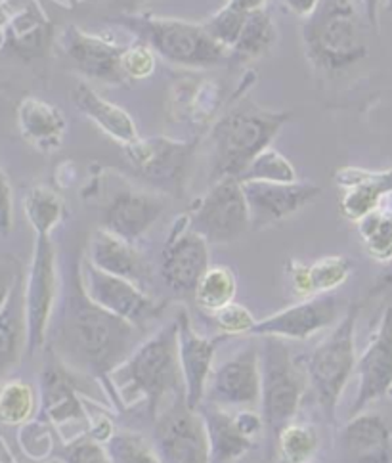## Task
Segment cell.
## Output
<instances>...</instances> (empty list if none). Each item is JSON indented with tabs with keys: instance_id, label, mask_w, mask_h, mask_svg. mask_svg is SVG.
<instances>
[{
	"instance_id": "1",
	"label": "cell",
	"mask_w": 392,
	"mask_h": 463,
	"mask_svg": "<svg viewBox=\"0 0 392 463\" xmlns=\"http://www.w3.org/2000/svg\"><path fill=\"white\" fill-rule=\"evenodd\" d=\"M142 343V327L96 305L83 284V269L71 264L65 276L60 318L52 349L70 368L87 373L104 387L111 404H117L111 373Z\"/></svg>"
},
{
	"instance_id": "2",
	"label": "cell",
	"mask_w": 392,
	"mask_h": 463,
	"mask_svg": "<svg viewBox=\"0 0 392 463\" xmlns=\"http://www.w3.org/2000/svg\"><path fill=\"white\" fill-rule=\"evenodd\" d=\"M111 387L117 404L135 406L140 401L148 402L152 420L159 418L161 404L169 394H184L176 318L150 339L142 341L130 356L113 370Z\"/></svg>"
},
{
	"instance_id": "3",
	"label": "cell",
	"mask_w": 392,
	"mask_h": 463,
	"mask_svg": "<svg viewBox=\"0 0 392 463\" xmlns=\"http://www.w3.org/2000/svg\"><path fill=\"white\" fill-rule=\"evenodd\" d=\"M289 113L241 104L228 111L210 132V178H241L249 165L268 150Z\"/></svg>"
},
{
	"instance_id": "4",
	"label": "cell",
	"mask_w": 392,
	"mask_h": 463,
	"mask_svg": "<svg viewBox=\"0 0 392 463\" xmlns=\"http://www.w3.org/2000/svg\"><path fill=\"white\" fill-rule=\"evenodd\" d=\"M364 27L350 0H320L304 27L308 58L325 73L342 71L368 52Z\"/></svg>"
},
{
	"instance_id": "5",
	"label": "cell",
	"mask_w": 392,
	"mask_h": 463,
	"mask_svg": "<svg viewBox=\"0 0 392 463\" xmlns=\"http://www.w3.org/2000/svg\"><path fill=\"white\" fill-rule=\"evenodd\" d=\"M123 24L136 31L161 58L184 68H215L228 60V51L212 39L203 25L176 18L130 15Z\"/></svg>"
},
{
	"instance_id": "6",
	"label": "cell",
	"mask_w": 392,
	"mask_h": 463,
	"mask_svg": "<svg viewBox=\"0 0 392 463\" xmlns=\"http://www.w3.org/2000/svg\"><path fill=\"white\" fill-rule=\"evenodd\" d=\"M360 307L352 305L333 332L325 337L308 360V379L325 420L333 423L335 410L352 372L356 370V324Z\"/></svg>"
},
{
	"instance_id": "7",
	"label": "cell",
	"mask_w": 392,
	"mask_h": 463,
	"mask_svg": "<svg viewBox=\"0 0 392 463\" xmlns=\"http://www.w3.org/2000/svg\"><path fill=\"white\" fill-rule=\"evenodd\" d=\"M303 399V382L280 337H263L260 346V406L274 444L277 433L295 420Z\"/></svg>"
},
{
	"instance_id": "8",
	"label": "cell",
	"mask_w": 392,
	"mask_h": 463,
	"mask_svg": "<svg viewBox=\"0 0 392 463\" xmlns=\"http://www.w3.org/2000/svg\"><path fill=\"white\" fill-rule=\"evenodd\" d=\"M190 226L207 243H232L251 230V213L238 178H220L190 214Z\"/></svg>"
},
{
	"instance_id": "9",
	"label": "cell",
	"mask_w": 392,
	"mask_h": 463,
	"mask_svg": "<svg viewBox=\"0 0 392 463\" xmlns=\"http://www.w3.org/2000/svg\"><path fill=\"white\" fill-rule=\"evenodd\" d=\"M58 303V264L51 236H37L33 250L27 282L23 286V305L27 322V353L41 351Z\"/></svg>"
},
{
	"instance_id": "10",
	"label": "cell",
	"mask_w": 392,
	"mask_h": 463,
	"mask_svg": "<svg viewBox=\"0 0 392 463\" xmlns=\"http://www.w3.org/2000/svg\"><path fill=\"white\" fill-rule=\"evenodd\" d=\"M154 446L163 463H212L203 418L184 396L155 420Z\"/></svg>"
},
{
	"instance_id": "11",
	"label": "cell",
	"mask_w": 392,
	"mask_h": 463,
	"mask_svg": "<svg viewBox=\"0 0 392 463\" xmlns=\"http://www.w3.org/2000/svg\"><path fill=\"white\" fill-rule=\"evenodd\" d=\"M83 284L96 305L138 327L159 318L165 310V305L157 303L140 286L96 269L90 262L83 269Z\"/></svg>"
},
{
	"instance_id": "12",
	"label": "cell",
	"mask_w": 392,
	"mask_h": 463,
	"mask_svg": "<svg viewBox=\"0 0 392 463\" xmlns=\"http://www.w3.org/2000/svg\"><path fill=\"white\" fill-rule=\"evenodd\" d=\"M209 270V243L190 226V214L178 217L161 259V278L174 295H193Z\"/></svg>"
},
{
	"instance_id": "13",
	"label": "cell",
	"mask_w": 392,
	"mask_h": 463,
	"mask_svg": "<svg viewBox=\"0 0 392 463\" xmlns=\"http://www.w3.org/2000/svg\"><path fill=\"white\" fill-rule=\"evenodd\" d=\"M220 408H255L260 404V349L249 345L212 370L205 401Z\"/></svg>"
},
{
	"instance_id": "14",
	"label": "cell",
	"mask_w": 392,
	"mask_h": 463,
	"mask_svg": "<svg viewBox=\"0 0 392 463\" xmlns=\"http://www.w3.org/2000/svg\"><path fill=\"white\" fill-rule=\"evenodd\" d=\"M191 154V142H174L169 138L136 140L125 146L130 167L165 192H181Z\"/></svg>"
},
{
	"instance_id": "15",
	"label": "cell",
	"mask_w": 392,
	"mask_h": 463,
	"mask_svg": "<svg viewBox=\"0 0 392 463\" xmlns=\"http://www.w3.org/2000/svg\"><path fill=\"white\" fill-rule=\"evenodd\" d=\"M251 213V230H265L295 214L322 194L310 182H241Z\"/></svg>"
},
{
	"instance_id": "16",
	"label": "cell",
	"mask_w": 392,
	"mask_h": 463,
	"mask_svg": "<svg viewBox=\"0 0 392 463\" xmlns=\"http://www.w3.org/2000/svg\"><path fill=\"white\" fill-rule=\"evenodd\" d=\"M79 372L70 368L52 349L41 373V413L51 425L83 423L90 427L87 408L80 401Z\"/></svg>"
},
{
	"instance_id": "17",
	"label": "cell",
	"mask_w": 392,
	"mask_h": 463,
	"mask_svg": "<svg viewBox=\"0 0 392 463\" xmlns=\"http://www.w3.org/2000/svg\"><path fill=\"white\" fill-rule=\"evenodd\" d=\"M358 391L350 406V418L366 411V408L392 391V307H388L379 322L378 332L368 349L356 362Z\"/></svg>"
},
{
	"instance_id": "18",
	"label": "cell",
	"mask_w": 392,
	"mask_h": 463,
	"mask_svg": "<svg viewBox=\"0 0 392 463\" xmlns=\"http://www.w3.org/2000/svg\"><path fill=\"white\" fill-rule=\"evenodd\" d=\"M337 317L339 301L335 297L328 293L316 295L257 322L251 335L304 341L322 332V329L333 326Z\"/></svg>"
},
{
	"instance_id": "19",
	"label": "cell",
	"mask_w": 392,
	"mask_h": 463,
	"mask_svg": "<svg viewBox=\"0 0 392 463\" xmlns=\"http://www.w3.org/2000/svg\"><path fill=\"white\" fill-rule=\"evenodd\" d=\"M176 324H178V358H181L182 379H184V399L188 408L198 410L205 401L215 353L219 349L220 341L226 339V335H219L215 339L200 335L195 332V327L186 310H181L176 314Z\"/></svg>"
},
{
	"instance_id": "20",
	"label": "cell",
	"mask_w": 392,
	"mask_h": 463,
	"mask_svg": "<svg viewBox=\"0 0 392 463\" xmlns=\"http://www.w3.org/2000/svg\"><path fill=\"white\" fill-rule=\"evenodd\" d=\"M61 46L75 63V68L87 77L107 82V85H123L126 80L121 65L126 46H119L100 35H92L77 25L63 29Z\"/></svg>"
},
{
	"instance_id": "21",
	"label": "cell",
	"mask_w": 392,
	"mask_h": 463,
	"mask_svg": "<svg viewBox=\"0 0 392 463\" xmlns=\"http://www.w3.org/2000/svg\"><path fill=\"white\" fill-rule=\"evenodd\" d=\"M165 211V200L161 195L126 188L117 192L107 202L102 214L104 230L117 238L136 243Z\"/></svg>"
},
{
	"instance_id": "22",
	"label": "cell",
	"mask_w": 392,
	"mask_h": 463,
	"mask_svg": "<svg viewBox=\"0 0 392 463\" xmlns=\"http://www.w3.org/2000/svg\"><path fill=\"white\" fill-rule=\"evenodd\" d=\"M342 463H392V433L378 413H358L339 435Z\"/></svg>"
},
{
	"instance_id": "23",
	"label": "cell",
	"mask_w": 392,
	"mask_h": 463,
	"mask_svg": "<svg viewBox=\"0 0 392 463\" xmlns=\"http://www.w3.org/2000/svg\"><path fill=\"white\" fill-rule=\"evenodd\" d=\"M89 262L107 274L128 279L144 291L152 279L150 264L145 262L135 243L125 241L104 228L94 232L89 247Z\"/></svg>"
},
{
	"instance_id": "24",
	"label": "cell",
	"mask_w": 392,
	"mask_h": 463,
	"mask_svg": "<svg viewBox=\"0 0 392 463\" xmlns=\"http://www.w3.org/2000/svg\"><path fill=\"white\" fill-rule=\"evenodd\" d=\"M339 184L347 188L341 200V211L349 221L358 222L378 209L383 197L392 192V171L364 173L347 169L339 173Z\"/></svg>"
},
{
	"instance_id": "25",
	"label": "cell",
	"mask_w": 392,
	"mask_h": 463,
	"mask_svg": "<svg viewBox=\"0 0 392 463\" xmlns=\"http://www.w3.org/2000/svg\"><path fill=\"white\" fill-rule=\"evenodd\" d=\"M198 411L207 429L212 463H236L251 450L253 440L239 431L234 416L226 408L203 402Z\"/></svg>"
},
{
	"instance_id": "26",
	"label": "cell",
	"mask_w": 392,
	"mask_h": 463,
	"mask_svg": "<svg viewBox=\"0 0 392 463\" xmlns=\"http://www.w3.org/2000/svg\"><path fill=\"white\" fill-rule=\"evenodd\" d=\"M18 125L22 137L41 152H54L65 132L63 113L39 98H25L18 106Z\"/></svg>"
},
{
	"instance_id": "27",
	"label": "cell",
	"mask_w": 392,
	"mask_h": 463,
	"mask_svg": "<svg viewBox=\"0 0 392 463\" xmlns=\"http://www.w3.org/2000/svg\"><path fill=\"white\" fill-rule=\"evenodd\" d=\"M73 100L77 108L104 132H107L111 138L123 142L125 146L138 140V130L133 123V118L119 106L107 102L106 98H102L92 87L85 85V82L77 85L73 92Z\"/></svg>"
},
{
	"instance_id": "28",
	"label": "cell",
	"mask_w": 392,
	"mask_h": 463,
	"mask_svg": "<svg viewBox=\"0 0 392 463\" xmlns=\"http://www.w3.org/2000/svg\"><path fill=\"white\" fill-rule=\"evenodd\" d=\"M23 351H27V322L23 289L18 282L0 312V373L10 370Z\"/></svg>"
},
{
	"instance_id": "29",
	"label": "cell",
	"mask_w": 392,
	"mask_h": 463,
	"mask_svg": "<svg viewBox=\"0 0 392 463\" xmlns=\"http://www.w3.org/2000/svg\"><path fill=\"white\" fill-rule=\"evenodd\" d=\"M275 43V25L272 15L258 8L255 12H249L245 18V25L241 29V35L236 43V46L230 51L232 58L239 63L253 61L260 56H265Z\"/></svg>"
},
{
	"instance_id": "30",
	"label": "cell",
	"mask_w": 392,
	"mask_h": 463,
	"mask_svg": "<svg viewBox=\"0 0 392 463\" xmlns=\"http://www.w3.org/2000/svg\"><path fill=\"white\" fill-rule=\"evenodd\" d=\"M39 410V392L23 379H10L0 385V423L22 427L35 418Z\"/></svg>"
},
{
	"instance_id": "31",
	"label": "cell",
	"mask_w": 392,
	"mask_h": 463,
	"mask_svg": "<svg viewBox=\"0 0 392 463\" xmlns=\"http://www.w3.org/2000/svg\"><path fill=\"white\" fill-rule=\"evenodd\" d=\"M275 463H313L320 450V439L313 425L289 423L274 440Z\"/></svg>"
},
{
	"instance_id": "32",
	"label": "cell",
	"mask_w": 392,
	"mask_h": 463,
	"mask_svg": "<svg viewBox=\"0 0 392 463\" xmlns=\"http://www.w3.org/2000/svg\"><path fill=\"white\" fill-rule=\"evenodd\" d=\"M238 293V282L234 272L228 267H209L195 288L193 299L205 312H217L234 303Z\"/></svg>"
},
{
	"instance_id": "33",
	"label": "cell",
	"mask_w": 392,
	"mask_h": 463,
	"mask_svg": "<svg viewBox=\"0 0 392 463\" xmlns=\"http://www.w3.org/2000/svg\"><path fill=\"white\" fill-rule=\"evenodd\" d=\"M25 217L37 236H51L63 217V202L51 188H33L25 195Z\"/></svg>"
},
{
	"instance_id": "34",
	"label": "cell",
	"mask_w": 392,
	"mask_h": 463,
	"mask_svg": "<svg viewBox=\"0 0 392 463\" xmlns=\"http://www.w3.org/2000/svg\"><path fill=\"white\" fill-rule=\"evenodd\" d=\"M358 232L369 257L379 262L392 260V214L378 207L362 221H358Z\"/></svg>"
},
{
	"instance_id": "35",
	"label": "cell",
	"mask_w": 392,
	"mask_h": 463,
	"mask_svg": "<svg viewBox=\"0 0 392 463\" xmlns=\"http://www.w3.org/2000/svg\"><path fill=\"white\" fill-rule=\"evenodd\" d=\"M106 449L113 463H163L155 446L138 433H116L106 442Z\"/></svg>"
},
{
	"instance_id": "36",
	"label": "cell",
	"mask_w": 392,
	"mask_h": 463,
	"mask_svg": "<svg viewBox=\"0 0 392 463\" xmlns=\"http://www.w3.org/2000/svg\"><path fill=\"white\" fill-rule=\"evenodd\" d=\"M350 270H352V262L342 255L325 257L314 264H310L308 279H310V288H313L314 297L330 293L345 284L347 278L350 276Z\"/></svg>"
},
{
	"instance_id": "37",
	"label": "cell",
	"mask_w": 392,
	"mask_h": 463,
	"mask_svg": "<svg viewBox=\"0 0 392 463\" xmlns=\"http://www.w3.org/2000/svg\"><path fill=\"white\" fill-rule=\"evenodd\" d=\"M241 182L260 180V182H297V171L291 161L285 159L280 152L265 150L245 171L239 178Z\"/></svg>"
},
{
	"instance_id": "38",
	"label": "cell",
	"mask_w": 392,
	"mask_h": 463,
	"mask_svg": "<svg viewBox=\"0 0 392 463\" xmlns=\"http://www.w3.org/2000/svg\"><path fill=\"white\" fill-rule=\"evenodd\" d=\"M245 18H247V12H241L230 5H226L215 15H210L203 24V27L212 39L226 48V51H232L241 35Z\"/></svg>"
},
{
	"instance_id": "39",
	"label": "cell",
	"mask_w": 392,
	"mask_h": 463,
	"mask_svg": "<svg viewBox=\"0 0 392 463\" xmlns=\"http://www.w3.org/2000/svg\"><path fill=\"white\" fill-rule=\"evenodd\" d=\"M20 446L33 461H46L54 450L51 423L46 420H31L22 425Z\"/></svg>"
},
{
	"instance_id": "40",
	"label": "cell",
	"mask_w": 392,
	"mask_h": 463,
	"mask_svg": "<svg viewBox=\"0 0 392 463\" xmlns=\"http://www.w3.org/2000/svg\"><path fill=\"white\" fill-rule=\"evenodd\" d=\"M8 35L20 54L37 52L46 41V25L39 22L35 15L23 14L12 22Z\"/></svg>"
},
{
	"instance_id": "41",
	"label": "cell",
	"mask_w": 392,
	"mask_h": 463,
	"mask_svg": "<svg viewBox=\"0 0 392 463\" xmlns=\"http://www.w3.org/2000/svg\"><path fill=\"white\" fill-rule=\"evenodd\" d=\"M58 456L63 463H113L106 446L89 433L63 442Z\"/></svg>"
},
{
	"instance_id": "42",
	"label": "cell",
	"mask_w": 392,
	"mask_h": 463,
	"mask_svg": "<svg viewBox=\"0 0 392 463\" xmlns=\"http://www.w3.org/2000/svg\"><path fill=\"white\" fill-rule=\"evenodd\" d=\"M212 320L220 327L222 335L234 337V335H251L257 320L249 308H245L238 303L228 305L217 312H212Z\"/></svg>"
},
{
	"instance_id": "43",
	"label": "cell",
	"mask_w": 392,
	"mask_h": 463,
	"mask_svg": "<svg viewBox=\"0 0 392 463\" xmlns=\"http://www.w3.org/2000/svg\"><path fill=\"white\" fill-rule=\"evenodd\" d=\"M123 73L126 79H145L155 70V52L150 44H135L126 46L123 58Z\"/></svg>"
},
{
	"instance_id": "44",
	"label": "cell",
	"mask_w": 392,
	"mask_h": 463,
	"mask_svg": "<svg viewBox=\"0 0 392 463\" xmlns=\"http://www.w3.org/2000/svg\"><path fill=\"white\" fill-rule=\"evenodd\" d=\"M14 226V197L8 176L0 165V236H8Z\"/></svg>"
},
{
	"instance_id": "45",
	"label": "cell",
	"mask_w": 392,
	"mask_h": 463,
	"mask_svg": "<svg viewBox=\"0 0 392 463\" xmlns=\"http://www.w3.org/2000/svg\"><path fill=\"white\" fill-rule=\"evenodd\" d=\"M18 282V274H15L10 264H0V312L6 307L10 295Z\"/></svg>"
},
{
	"instance_id": "46",
	"label": "cell",
	"mask_w": 392,
	"mask_h": 463,
	"mask_svg": "<svg viewBox=\"0 0 392 463\" xmlns=\"http://www.w3.org/2000/svg\"><path fill=\"white\" fill-rule=\"evenodd\" d=\"M284 5L291 12L301 15V18H310V15H313L320 6V0H284Z\"/></svg>"
},
{
	"instance_id": "47",
	"label": "cell",
	"mask_w": 392,
	"mask_h": 463,
	"mask_svg": "<svg viewBox=\"0 0 392 463\" xmlns=\"http://www.w3.org/2000/svg\"><path fill=\"white\" fill-rule=\"evenodd\" d=\"M228 5L241 10V12H247L249 14V12H255L258 8H263L265 0H228Z\"/></svg>"
},
{
	"instance_id": "48",
	"label": "cell",
	"mask_w": 392,
	"mask_h": 463,
	"mask_svg": "<svg viewBox=\"0 0 392 463\" xmlns=\"http://www.w3.org/2000/svg\"><path fill=\"white\" fill-rule=\"evenodd\" d=\"M379 3L381 0H364L366 6V18L371 24V27H378V18H379Z\"/></svg>"
},
{
	"instance_id": "49",
	"label": "cell",
	"mask_w": 392,
	"mask_h": 463,
	"mask_svg": "<svg viewBox=\"0 0 392 463\" xmlns=\"http://www.w3.org/2000/svg\"><path fill=\"white\" fill-rule=\"evenodd\" d=\"M388 291H392V269L383 276V278H379V284L375 286V289L371 291V295H375V293H388Z\"/></svg>"
},
{
	"instance_id": "50",
	"label": "cell",
	"mask_w": 392,
	"mask_h": 463,
	"mask_svg": "<svg viewBox=\"0 0 392 463\" xmlns=\"http://www.w3.org/2000/svg\"><path fill=\"white\" fill-rule=\"evenodd\" d=\"M379 207H381L383 211H387V213L392 214V192H388V194L383 197V202H381Z\"/></svg>"
},
{
	"instance_id": "51",
	"label": "cell",
	"mask_w": 392,
	"mask_h": 463,
	"mask_svg": "<svg viewBox=\"0 0 392 463\" xmlns=\"http://www.w3.org/2000/svg\"><path fill=\"white\" fill-rule=\"evenodd\" d=\"M33 463H63L61 459H46V461H33Z\"/></svg>"
},
{
	"instance_id": "52",
	"label": "cell",
	"mask_w": 392,
	"mask_h": 463,
	"mask_svg": "<svg viewBox=\"0 0 392 463\" xmlns=\"http://www.w3.org/2000/svg\"><path fill=\"white\" fill-rule=\"evenodd\" d=\"M387 10L392 14V0H387Z\"/></svg>"
},
{
	"instance_id": "53",
	"label": "cell",
	"mask_w": 392,
	"mask_h": 463,
	"mask_svg": "<svg viewBox=\"0 0 392 463\" xmlns=\"http://www.w3.org/2000/svg\"><path fill=\"white\" fill-rule=\"evenodd\" d=\"M390 396H392V391H390Z\"/></svg>"
}]
</instances>
